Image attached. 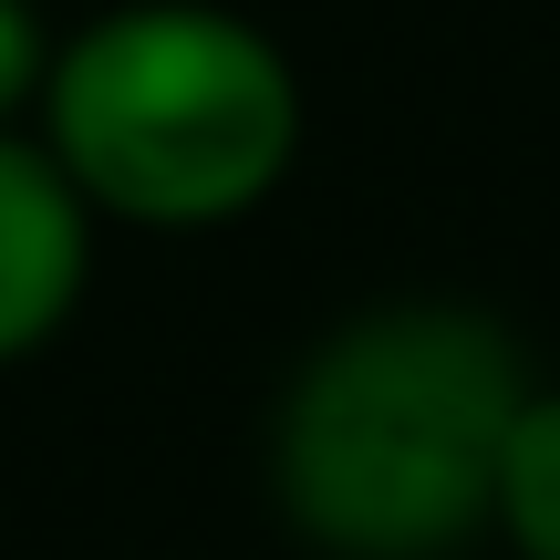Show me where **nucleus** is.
I'll return each mask as SVG.
<instances>
[{
  "label": "nucleus",
  "instance_id": "39448f33",
  "mask_svg": "<svg viewBox=\"0 0 560 560\" xmlns=\"http://www.w3.org/2000/svg\"><path fill=\"white\" fill-rule=\"evenodd\" d=\"M42 73H52V42H42L32 0H0V136L21 104H42Z\"/></svg>",
  "mask_w": 560,
  "mask_h": 560
},
{
  "label": "nucleus",
  "instance_id": "f03ea898",
  "mask_svg": "<svg viewBox=\"0 0 560 560\" xmlns=\"http://www.w3.org/2000/svg\"><path fill=\"white\" fill-rule=\"evenodd\" d=\"M42 156L94 219L219 229L301 156V83L270 32L208 0H136L83 21L42 73Z\"/></svg>",
  "mask_w": 560,
  "mask_h": 560
},
{
  "label": "nucleus",
  "instance_id": "20e7f679",
  "mask_svg": "<svg viewBox=\"0 0 560 560\" xmlns=\"http://www.w3.org/2000/svg\"><path fill=\"white\" fill-rule=\"evenodd\" d=\"M488 520L520 540V560H560V395H529L499 457V509Z\"/></svg>",
  "mask_w": 560,
  "mask_h": 560
},
{
  "label": "nucleus",
  "instance_id": "7ed1b4c3",
  "mask_svg": "<svg viewBox=\"0 0 560 560\" xmlns=\"http://www.w3.org/2000/svg\"><path fill=\"white\" fill-rule=\"evenodd\" d=\"M94 280V208L32 136H0V363L42 353Z\"/></svg>",
  "mask_w": 560,
  "mask_h": 560
},
{
  "label": "nucleus",
  "instance_id": "f257e3e1",
  "mask_svg": "<svg viewBox=\"0 0 560 560\" xmlns=\"http://www.w3.org/2000/svg\"><path fill=\"white\" fill-rule=\"evenodd\" d=\"M529 384L499 322L405 301L363 312L291 374L270 488L332 560H446L499 509V457Z\"/></svg>",
  "mask_w": 560,
  "mask_h": 560
}]
</instances>
